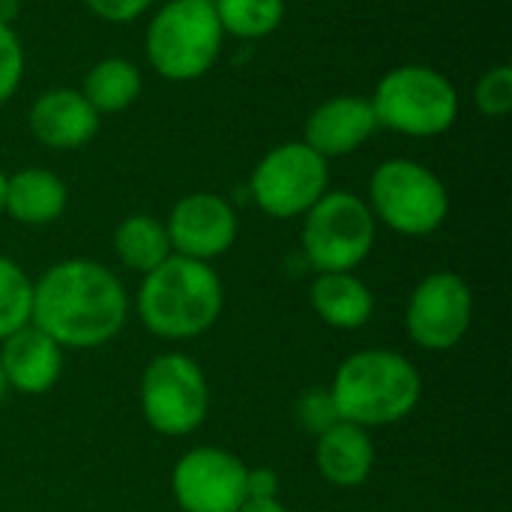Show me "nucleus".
Masks as SVG:
<instances>
[{
	"label": "nucleus",
	"instance_id": "obj_1",
	"mask_svg": "<svg viewBox=\"0 0 512 512\" xmlns=\"http://www.w3.org/2000/svg\"><path fill=\"white\" fill-rule=\"evenodd\" d=\"M129 315L123 282L99 261L69 258L33 282V324L60 348H99Z\"/></svg>",
	"mask_w": 512,
	"mask_h": 512
},
{
	"label": "nucleus",
	"instance_id": "obj_2",
	"mask_svg": "<svg viewBox=\"0 0 512 512\" xmlns=\"http://www.w3.org/2000/svg\"><path fill=\"white\" fill-rule=\"evenodd\" d=\"M225 306L219 273L207 261L171 255L144 273L138 288V318L159 339H195L207 333Z\"/></svg>",
	"mask_w": 512,
	"mask_h": 512
},
{
	"label": "nucleus",
	"instance_id": "obj_3",
	"mask_svg": "<svg viewBox=\"0 0 512 512\" xmlns=\"http://www.w3.org/2000/svg\"><path fill=\"white\" fill-rule=\"evenodd\" d=\"M330 396L345 423L378 429L405 420L420 405L423 378L408 357L369 348L351 354L336 369Z\"/></svg>",
	"mask_w": 512,
	"mask_h": 512
},
{
	"label": "nucleus",
	"instance_id": "obj_4",
	"mask_svg": "<svg viewBox=\"0 0 512 512\" xmlns=\"http://www.w3.org/2000/svg\"><path fill=\"white\" fill-rule=\"evenodd\" d=\"M222 36L210 0H168L147 27V57L162 78L195 81L219 60Z\"/></svg>",
	"mask_w": 512,
	"mask_h": 512
},
{
	"label": "nucleus",
	"instance_id": "obj_5",
	"mask_svg": "<svg viewBox=\"0 0 512 512\" xmlns=\"http://www.w3.org/2000/svg\"><path fill=\"white\" fill-rule=\"evenodd\" d=\"M378 126H387L402 135L432 138L447 132L459 117V93L432 66H399L390 69L372 99H369Z\"/></svg>",
	"mask_w": 512,
	"mask_h": 512
},
{
	"label": "nucleus",
	"instance_id": "obj_6",
	"mask_svg": "<svg viewBox=\"0 0 512 512\" xmlns=\"http://www.w3.org/2000/svg\"><path fill=\"white\" fill-rule=\"evenodd\" d=\"M369 210L390 231L405 237L435 234L447 213L450 195L435 171L414 159H387L369 183Z\"/></svg>",
	"mask_w": 512,
	"mask_h": 512
},
{
	"label": "nucleus",
	"instance_id": "obj_7",
	"mask_svg": "<svg viewBox=\"0 0 512 512\" xmlns=\"http://www.w3.org/2000/svg\"><path fill=\"white\" fill-rule=\"evenodd\" d=\"M378 219L354 192H324L303 222V252L318 273H351L375 246Z\"/></svg>",
	"mask_w": 512,
	"mask_h": 512
},
{
	"label": "nucleus",
	"instance_id": "obj_8",
	"mask_svg": "<svg viewBox=\"0 0 512 512\" xmlns=\"http://www.w3.org/2000/svg\"><path fill=\"white\" fill-rule=\"evenodd\" d=\"M210 408L207 378L186 354H159L141 375V414L165 438L192 435Z\"/></svg>",
	"mask_w": 512,
	"mask_h": 512
},
{
	"label": "nucleus",
	"instance_id": "obj_9",
	"mask_svg": "<svg viewBox=\"0 0 512 512\" xmlns=\"http://www.w3.org/2000/svg\"><path fill=\"white\" fill-rule=\"evenodd\" d=\"M330 168L321 153L303 141L273 147L252 171V201L273 219L306 216L312 204L327 192Z\"/></svg>",
	"mask_w": 512,
	"mask_h": 512
},
{
	"label": "nucleus",
	"instance_id": "obj_10",
	"mask_svg": "<svg viewBox=\"0 0 512 512\" xmlns=\"http://www.w3.org/2000/svg\"><path fill=\"white\" fill-rule=\"evenodd\" d=\"M474 318V297L459 273L438 270L429 273L408 297L405 330L423 351L456 348Z\"/></svg>",
	"mask_w": 512,
	"mask_h": 512
},
{
	"label": "nucleus",
	"instance_id": "obj_11",
	"mask_svg": "<svg viewBox=\"0 0 512 512\" xmlns=\"http://www.w3.org/2000/svg\"><path fill=\"white\" fill-rule=\"evenodd\" d=\"M171 492L183 512H237L246 504V465L222 447H195L174 465Z\"/></svg>",
	"mask_w": 512,
	"mask_h": 512
},
{
	"label": "nucleus",
	"instance_id": "obj_12",
	"mask_svg": "<svg viewBox=\"0 0 512 512\" xmlns=\"http://www.w3.org/2000/svg\"><path fill=\"white\" fill-rule=\"evenodd\" d=\"M174 255L213 261L225 255L237 240V213L234 207L213 192H192L180 198L165 222Z\"/></svg>",
	"mask_w": 512,
	"mask_h": 512
},
{
	"label": "nucleus",
	"instance_id": "obj_13",
	"mask_svg": "<svg viewBox=\"0 0 512 512\" xmlns=\"http://www.w3.org/2000/svg\"><path fill=\"white\" fill-rule=\"evenodd\" d=\"M99 114L81 90L54 87L45 90L30 108V132L51 150H78L99 132Z\"/></svg>",
	"mask_w": 512,
	"mask_h": 512
},
{
	"label": "nucleus",
	"instance_id": "obj_14",
	"mask_svg": "<svg viewBox=\"0 0 512 512\" xmlns=\"http://www.w3.org/2000/svg\"><path fill=\"white\" fill-rule=\"evenodd\" d=\"M60 366H63V348L48 333H42L33 321L3 339L0 369L6 375V384L24 396L48 393L60 378Z\"/></svg>",
	"mask_w": 512,
	"mask_h": 512
},
{
	"label": "nucleus",
	"instance_id": "obj_15",
	"mask_svg": "<svg viewBox=\"0 0 512 512\" xmlns=\"http://www.w3.org/2000/svg\"><path fill=\"white\" fill-rule=\"evenodd\" d=\"M375 129H378V120H375L369 99L336 96L309 114L303 144H309L324 159L345 156V153H354L357 147H363Z\"/></svg>",
	"mask_w": 512,
	"mask_h": 512
},
{
	"label": "nucleus",
	"instance_id": "obj_16",
	"mask_svg": "<svg viewBox=\"0 0 512 512\" xmlns=\"http://www.w3.org/2000/svg\"><path fill=\"white\" fill-rule=\"evenodd\" d=\"M315 465L321 477L339 489H357L375 468V447L366 429L354 423H336L315 444Z\"/></svg>",
	"mask_w": 512,
	"mask_h": 512
},
{
	"label": "nucleus",
	"instance_id": "obj_17",
	"mask_svg": "<svg viewBox=\"0 0 512 512\" xmlns=\"http://www.w3.org/2000/svg\"><path fill=\"white\" fill-rule=\"evenodd\" d=\"M66 183L45 168H24L6 177L3 213L21 225H48L66 210Z\"/></svg>",
	"mask_w": 512,
	"mask_h": 512
},
{
	"label": "nucleus",
	"instance_id": "obj_18",
	"mask_svg": "<svg viewBox=\"0 0 512 512\" xmlns=\"http://www.w3.org/2000/svg\"><path fill=\"white\" fill-rule=\"evenodd\" d=\"M309 300L321 321L336 330H360L375 312L369 285L354 273H318Z\"/></svg>",
	"mask_w": 512,
	"mask_h": 512
},
{
	"label": "nucleus",
	"instance_id": "obj_19",
	"mask_svg": "<svg viewBox=\"0 0 512 512\" xmlns=\"http://www.w3.org/2000/svg\"><path fill=\"white\" fill-rule=\"evenodd\" d=\"M114 252L123 261V267L135 270V273H150L156 270L162 261H168L174 255L165 222L153 219V216H126L117 231H114Z\"/></svg>",
	"mask_w": 512,
	"mask_h": 512
},
{
	"label": "nucleus",
	"instance_id": "obj_20",
	"mask_svg": "<svg viewBox=\"0 0 512 512\" xmlns=\"http://www.w3.org/2000/svg\"><path fill=\"white\" fill-rule=\"evenodd\" d=\"M81 93L99 117L117 114L141 96V72L123 57H105L87 72Z\"/></svg>",
	"mask_w": 512,
	"mask_h": 512
},
{
	"label": "nucleus",
	"instance_id": "obj_21",
	"mask_svg": "<svg viewBox=\"0 0 512 512\" xmlns=\"http://www.w3.org/2000/svg\"><path fill=\"white\" fill-rule=\"evenodd\" d=\"M222 33L237 39H264L285 18V0H210Z\"/></svg>",
	"mask_w": 512,
	"mask_h": 512
},
{
	"label": "nucleus",
	"instance_id": "obj_22",
	"mask_svg": "<svg viewBox=\"0 0 512 512\" xmlns=\"http://www.w3.org/2000/svg\"><path fill=\"white\" fill-rule=\"evenodd\" d=\"M33 318V282L9 258L0 255V342Z\"/></svg>",
	"mask_w": 512,
	"mask_h": 512
},
{
	"label": "nucleus",
	"instance_id": "obj_23",
	"mask_svg": "<svg viewBox=\"0 0 512 512\" xmlns=\"http://www.w3.org/2000/svg\"><path fill=\"white\" fill-rule=\"evenodd\" d=\"M474 102L486 117H507L512 111V66H492L474 87Z\"/></svg>",
	"mask_w": 512,
	"mask_h": 512
},
{
	"label": "nucleus",
	"instance_id": "obj_24",
	"mask_svg": "<svg viewBox=\"0 0 512 512\" xmlns=\"http://www.w3.org/2000/svg\"><path fill=\"white\" fill-rule=\"evenodd\" d=\"M297 420L315 438L324 435L327 429H333L336 423H342V417L336 411V402L330 396V387H312V390H306L297 399Z\"/></svg>",
	"mask_w": 512,
	"mask_h": 512
},
{
	"label": "nucleus",
	"instance_id": "obj_25",
	"mask_svg": "<svg viewBox=\"0 0 512 512\" xmlns=\"http://www.w3.org/2000/svg\"><path fill=\"white\" fill-rule=\"evenodd\" d=\"M24 75V48L12 27L0 24V105L18 90Z\"/></svg>",
	"mask_w": 512,
	"mask_h": 512
},
{
	"label": "nucleus",
	"instance_id": "obj_26",
	"mask_svg": "<svg viewBox=\"0 0 512 512\" xmlns=\"http://www.w3.org/2000/svg\"><path fill=\"white\" fill-rule=\"evenodd\" d=\"M84 3L90 6L93 15H99L105 21H114V24L135 21L153 6V0H84Z\"/></svg>",
	"mask_w": 512,
	"mask_h": 512
},
{
	"label": "nucleus",
	"instance_id": "obj_27",
	"mask_svg": "<svg viewBox=\"0 0 512 512\" xmlns=\"http://www.w3.org/2000/svg\"><path fill=\"white\" fill-rule=\"evenodd\" d=\"M279 492V477L270 468H246V501H270Z\"/></svg>",
	"mask_w": 512,
	"mask_h": 512
},
{
	"label": "nucleus",
	"instance_id": "obj_28",
	"mask_svg": "<svg viewBox=\"0 0 512 512\" xmlns=\"http://www.w3.org/2000/svg\"><path fill=\"white\" fill-rule=\"evenodd\" d=\"M237 512H288L285 504H279V498H270V501H246Z\"/></svg>",
	"mask_w": 512,
	"mask_h": 512
},
{
	"label": "nucleus",
	"instance_id": "obj_29",
	"mask_svg": "<svg viewBox=\"0 0 512 512\" xmlns=\"http://www.w3.org/2000/svg\"><path fill=\"white\" fill-rule=\"evenodd\" d=\"M18 12H21V0H0V24L3 27H12Z\"/></svg>",
	"mask_w": 512,
	"mask_h": 512
},
{
	"label": "nucleus",
	"instance_id": "obj_30",
	"mask_svg": "<svg viewBox=\"0 0 512 512\" xmlns=\"http://www.w3.org/2000/svg\"><path fill=\"white\" fill-rule=\"evenodd\" d=\"M3 195H6V174L0 171V213H3Z\"/></svg>",
	"mask_w": 512,
	"mask_h": 512
},
{
	"label": "nucleus",
	"instance_id": "obj_31",
	"mask_svg": "<svg viewBox=\"0 0 512 512\" xmlns=\"http://www.w3.org/2000/svg\"><path fill=\"white\" fill-rule=\"evenodd\" d=\"M6 390H9V384H6V375H3V369H0V402H3V396H6Z\"/></svg>",
	"mask_w": 512,
	"mask_h": 512
}]
</instances>
